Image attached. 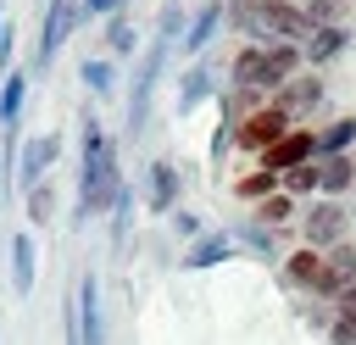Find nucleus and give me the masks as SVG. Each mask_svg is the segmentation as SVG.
Wrapping results in <instances>:
<instances>
[{
	"instance_id": "obj_7",
	"label": "nucleus",
	"mask_w": 356,
	"mask_h": 345,
	"mask_svg": "<svg viewBox=\"0 0 356 345\" xmlns=\"http://www.w3.org/2000/svg\"><path fill=\"white\" fill-rule=\"evenodd\" d=\"M22 100H28V72L11 67V72H6V89H0V134H6L0 156H6V161H17V117H22Z\"/></svg>"
},
{
	"instance_id": "obj_15",
	"label": "nucleus",
	"mask_w": 356,
	"mask_h": 345,
	"mask_svg": "<svg viewBox=\"0 0 356 345\" xmlns=\"http://www.w3.org/2000/svg\"><path fill=\"white\" fill-rule=\"evenodd\" d=\"M33 267H39V250H33V239L17 228V234H11V289H17V300H28V289H33Z\"/></svg>"
},
{
	"instance_id": "obj_29",
	"label": "nucleus",
	"mask_w": 356,
	"mask_h": 345,
	"mask_svg": "<svg viewBox=\"0 0 356 345\" xmlns=\"http://www.w3.org/2000/svg\"><path fill=\"white\" fill-rule=\"evenodd\" d=\"M334 345H356V312H334Z\"/></svg>"
},
{
	"instance_id": "obj_24",
	"label": "nucleus",
	"mask_w": 356,
	"mask_h": 345,
	"mask_svg": "<svg viewBox=\"0 0 356 345\" xmlns=\"http://www.w3.org/2000/svg\"><path fill=\"white\" fill-rule=\"evenodd\" d=\"M356 139V117H339L334 128H323L317 134V145H323V156H345V145Z\"/></svg>"
},
{
	"instance_id": "obj_12",
	"label": "nucleus",
	"mask_w": 356,
	"mask_h": 345,
	"mask_svg": "<svg viewBox=\"0 0 356 345\" xmlns=\"http://www.w3.org/2000/svg\"><path fill=\"white\" fill-rule=\"evenodd\" d=\"M300 61H306V50L300 45H267V67H261V89H284L289 78H300Z\"/></svg>"
},
{
	"instance_id": "obj_14",
	"label": "nucleus",
	"mask_w": 356,
	"mask_h": 345,
	"mask_svg": "<svg viewBox=\"0 0 356 345\" xmlns=\"http://www.w3.org/2000/svg\"><path fill=\"white\" fill-rule=\"evenodd\" d=\"M228 256H234V239H228V234H206V239H195V245L178 256V267H184V273H206V267H222Z\"/></svg>"
},
{
	"instance_id": "obj_10",
	"label": "nucleus",
	"mask_w": 356,
	"mask_h": 345,
	"mask_svg": "<svg viewBox=\"0 0 356 345\" xmlns=\"http://www.w3.org/2000/svg\"><path fill=\"white\" fill-rule=\"evenodd\" d=\"M178 206V167L172 161H150L145 167V211H172Z\"/></svg>"
},
{
	"instance_id": "obj_16",
	"label": "nucleus",
	"mask_w": 356,
	"mask_h": 345,
	"mask_svg": "<svg viewBox=\"0 0 356 345\" xmlns=\"http://www.w3.org/2000/svg\"><path fill=\"white\" fill-rule=\"evenodd\" d=\"M284 273H289V284H300V289L317 295V284H323V250H312V245L289 250V256H284Z\"/></svg>"
},
{
	"instance_id": "obj_1",
	"label": "nucleus",
	"mask_w": 356,
	"mask_h": 345,
	"mask_svg": "<svg viewBox=\"0 0 356 345\" xmlns=\"http://www.w3.org/2000/svg\"><path fill=\"white\" fill-rule=\"evenodd\" d=\"M122 172H117V139L100 128V117H83L78 134V211L72 223H89L95 211H111L122 195Z\"/></svg>"
},
{
	"instance_id": "obj_18",
	"label": "nucleus",
	"mask_w": 356,
	"mask_h": 345,
	"mask_svg": "<svg viewBox=\"0 0 356 345\" xmlns=\"http://www.w3.org/2000/svg\"><path fill=\"white\" fill-rule=\"evenodd\" d=\"M278 189H284V178H273L267 167H250L245 178H234V195H239V200H250V206H261V200H267V195H278Z\"/></svg>"
},
{
	"instance_id": "obj_19",
	"label": "nucleus",
	"mask_w": 356,
	"mask_h": 345,
	"mask_svg": "<svg viewBox=\"0 0 356 345\" xmlns=\"http://www.w3.org/2000/svg\"><path fill=\"white\" fill-rule=\"evenodd\" d=\"M345 45H350V33H345V28H317V33L306 39V61H312V67H323V61H334Z\"/></svg>"
},
{
	"instance_id": "obj_11",
	"label": "nucleus",
	"mask_w": 356,
	"mask_h": 345,
	"mask_svg": "<svg viewBox=\"0 0 356 345\" xmlns=\"http://www.w3.org/2000/svg\"><path fill=\"white\" fill-rule=\"evenodd\" d=\"M317 100H323V78H317V72H300V78H289V83H284V89L273 95V106H278V111H284L289 122H295L300 111H312Z\"/></svg>"
},
{
	"instance_id": "obj_23",
	"label": "nucleus",
	"mask_w": 356,
	"mask_h": 345,
	"mask_svg": "<svg viewBox=\"0 0 356 345\" xmlns=\"http://www.w3.org/2000/svg\"><path fill=\"white\" fill-rule=\"evenodd\" d=\"M312 189H323V167H317V161L284 172V195H289V200H300V195H312Z\"/></svg>"
},
{
	"instance_id": "obj_28",
	"label": "nucleus",
	"mask_w": 356,
	"mask_h": 345,
	"mask_svg": "<svg viewBox=\"0 0 356 345\" xmlns=\"http://www.w3.org/2000/svg\"><path fill=\"white\" fill-rule=\"evenodd\" d=\"M128 217H134V195L122 189L117 206H111V239H117V245H128Z\"/></svg>"
},
{
	"instance_id": "obj_2",
	"label": "nucleus",
	"mask_w": 356,
	"mask_h": 345,
	"mask_svg": "<svg viewBox=\"0 0 356 345\" xmlns=\"http://www.w3.org/2000/svg\"><path fill=\"white\" fill-rule=\"evenodd\" d=\"M284 139H289V117H284L278 106H256V111H245V122L234 128V145L250 150V156H267V150L284 145Z\"/></svg>"
},
{
	"instance_id": "obj_30",
	"label": "nucleus",
	"mask_w": 356,
	"mask_h": 345,
	"mask_svg": "<svg viewBox=\"0 0 356 345\" xmlns=\"http://www.w3.org/2000/svg\"><path fill=\"white\" fill-rule=\"evenodd\" d=\"M83 11H89V17H111V11H117V0H83Z\"/></svg>"
},
{
	"instance_id": "obj_13",
	"label": "nucleus",
	"mask_w": 356,
	"mask_h": 345,
	"mask_svg": "<svg viewBox=\"0 0 356 345\" xmlns=\"http://www.w3.org/2000/svg\"><path fill=\"white\" fill-rule=\"evenodd\" d=\"M222 11H228L222 0H200V11H195V17H189V28H184V50H189V56H200V50L217 39V28H222Z\"/></svg>"
},
{
	"instance_id": "obj_6",
	"label": "nucleus",
	"mask_w": 356,
	"mask_h": 345,
	"mask_svg": "<svg viewBox=\"0 0 356 345\" xmlns=\"http://www.w3.org/2000/svg\"><path fill=\"white\" fill-rule=\"evenodd\" d=\"M56 156H61V134H33V139H22V150H17V184H22V189H39Z\"/></svg>"
},
{
	"instance_id": "obj_17",
	"label": "nucleus",
	"mask_w": 356,
	"mask_h": 345,
	"mask_svg": "<svg viewBox=\"0 0 356 345\" xmlns=\"http://www.w3.org/2000/svg\"><path fill=\"white\" fill-rule=\"evenodd\" d=\"M261 67H267V45H239V56H234V83H239V89H261Z\"/></svg>"
},
{
	"instance_id": "obj_20",
	"label": "nucleus",
	"mask_w": 356,
	"mask_h": 345,
	"mask_svg": "<svg viewBox=\"0 0 356 345\" xmlns=\"http://www.w3.org/2000/svg\"><path fill=\"white\" fill-rule=\"evenodd\" d=\"M317 167H323V195H328V200L356 184V161H350V156H323Z\"/></svg>"
},
{
	"instance_id": "obj_31",
	"label": "nucleus",
	"mask_w": 356,
	"mask_h": 345,
	"mask_svg": "<svg viewBox=\"0 0 356 345\" xmlns=\"http://www.w3.org/2000/svg\"><path fill=\"white\" fill-rule=\"evenodd\" d=\"M334 312H356V284H350V289H345V295L334 300Z\"/></svg>"
},
{
	"instance_id": "obj_25",
	"label": "nucleus",
	"mask_w": 356,
	"mask_h": 345,
	"mask_svg": "<svg viewBox=\"0 0 356 345\" xmlns=\"http://www.w3.org/2000/svg\"><path fill=\"white\" fill-rule=\"evenodd\" d=\"M28 217H33V223H50V217H56V184L28 189Z\"/></svg>"
},
{
	"instance_id": "obj_9",
	"label": "nucleus",
	"mask_w": 356,
	"mask_h": 345,
	"mask_svg": "<svg viewBox=\"0 0 356 345\" xmlns=\"http://www.w3.org/2000/svg\"><path fill=\"white\" fill-rule=\"evenodd\" d=\"M78 328H83V345H106V312H100V278L95 273L78 278Z\"/></svg>"
},
{
	"instance_id": "obj_22",
	"label": "nucleus",
	"mask_w": 356,
	"mask_h": 345,
	"mask_svg": "<svg viewBox=\"0 0 356 345\" xmlns=\"http://www.w3.org/2000/svg\"><path fill=\"white\" fill-rule=\"evenodd\" d=\"M78 78H83V89H89V95H100V100H106V95H111V83H117V67L95 56V61H83V67H78Z\"/></svg>"
},
{
	"instance_id": "obj_3",
	"label": "nucleus",
	"mask_w": 356,
	"mask_h": 345,
	"mask_svg": "<svg viewBox=\"0 0 356 345\" xmlns=\"http://www.w3.org/2000/svg\"><path fill=\"white\" fill-rule=\"evenodd\" d=\"M300 228H306V245H312V250H334V245H345L350 211H345L339 200H323V206H312V211L300 217Z\"/></svg>"
},
{
	"instance_id": "obj_5",
	"label": "nucleus",
	"mask_w": 356,
	"mask_h": 345,
	"mask_svg": "<svg viewBox=\"0 0 356 345\" xmlns=\"http://www.w3.org/2000/svg\"><path fill=\"white\" fill-rule=\"evenodd\" d=\"M317 156H323L317 134H312V128H289V139L273 145V150L261 156V167H267L273 178H284V172H295V167H306V161H317Z\"/></svg>"
},
{
	"instance_id": "obj_26",
	"label": "nucleus",
	"mask_w": 356,
	"mask_h": 345,
	"mask_svg": "<svg viewBox=\"0 0 356 345\" xmlns=\"http://www.w3.org/2000/svg\"><path fill=\"white\" fill-rule=\"evenodd\" d=\"M295 211H300V206H295V200H289L284 189H278V195H267V200L256 206V217H261V223H289Z\"/></svg>"
},
{
	"instance_id": "obj_27",
	"label": "nucleus",
	"mask_w": 356,
	"mask_h": 345,
	"mask_svg": "<svg viewBox=\"0 0 356 345\" xmlns=\"http://www.w3.org/2000/svg\"><path fill=\"white\" fill-rule=\"evenodd\" d=\"M106 45H111V56H128L139 39H134V28H128L122 17H106Z\"/></svg>"
},
{
	"instance_id": "obj_8",
	"label": "nucleus",
	"mask_w": 356,
	"mask_h": 345,
	"mask_svg": "<svg viewBox=\"0 0 356 345\" xmlns=\"http://www.w3.org/2000/svg\"><path fill=\"white\" fill-rule=\"evenodd\" d=\"M350 284H356V245L345 239V245L323 250V284H317V295H323V300H339Z\"/></svg>"
},
{
	"instance_id": "obj_4",
	"label": "nucleus",
	"mask_w": 356,
	"mask_h": 345,
	"mask_svg": "<svg viewBox=\"0 0 356 345\" xmlns=\"http://www.w3.org/2000/svg\"><path fill=\"white\" fill-rule=\"evenodd\" d=\"M89 11H83V0H50L44 6V28H39V67H50V56L61 50V39L83 22Z\"/></svg>"
},
{
	"instance_id": "obj_21",
	"label": "nucleus",
	"mask_w": 356,
	"mask_h": 345,
	"mask_svg": "<svg viewBox=\"0 0 356 345\" xmlns=\"http://www.w3.org/2000/svg\"><path fill=\"white\" fill-rule=\"evenodd\" d=\"M206 95H211V72H206V67H189V72H184V83H178V111L189 117Z\"/></svg>"
}]
</instances>
